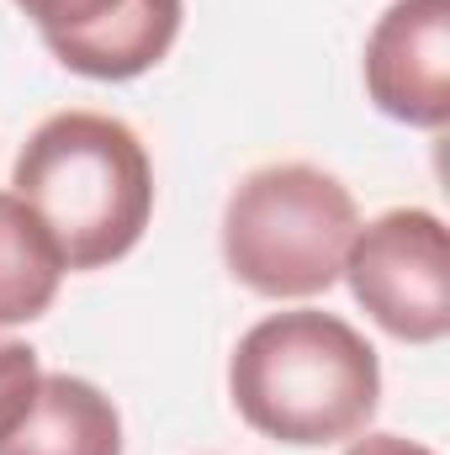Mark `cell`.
I'll list each match as a JSON object with an SVG mask.
<instances>
[{"mask_svg":"<svg viewBox=\"0 0 450 455\" xmlns=\"http://www.w3.org/2000/svg\"><path fill=\"white\" fill-rule=\"evenodd\" d=\"M43 48L85 80H138L181 37L186 0H16Z\"/></svg>","mask_w":450,"mask_h":455,"instance_id":"obj_5","label":"cell"},{"mask_svg":"<svg viewBox=\"0 0 450 455\" xmlns=\"http://www.w3.org/2000/svg\"><path fill=\"white\" fill-rule=\"evenodd\" d=\"M344 455H435V451L419 445V440H403V435H366V440H355Z\"/></svg>","mask_w":450,"mask_h":455,"instance_id":"obj_10","label":"cell"},{"mask_svg":"<svg viewBox=\"0 0 450 455\" xmlns=\"http://www.w3.org/2000/svg\"><path fill=\"white\" fill-rule=\"evenodd\" d=\"M64 270L69 265L43 218L16 191H0V329L37 323L53 307Z\"/></svg>","mask_w":450,"mask_h":455,"instance_id":"obj_8","label":"cell"},{"mask_svg":"<svg viewBox=\"0 0 450 455\" xmlns=\"http://www.w3.org/2000/svg\"><path fill=\"white\" fill-rule=\"evenodd\" d=\"M360 228L350 186L318 164L249 170L223 207V259L238 286L270 302L318 297L344 275Z\"/></svg>","mask_w":450,"mask_h":455,"instance_id":"obj_3","label":"cell"},{"mask_svg":"<svg viewBox=\"0 0 450 455\" xmlns=\"http://www.w3.org/2000/svg\"><path fill=\"white\" fill-rule=\"evenodd\" d=\"M0 455H122V413L96 381L53 371L37 381L27 419L0 440Z\"/></svg>","mask_w":450,"mask_h":455,"instance_id":"obj_7","label":"cell"},{"mask_svg":"<svg viewBox=\"0 0 450 455\" xmlns=\"http://www.w3.org/2000/svg\"><path fill=\"white\" fill-rule=\"evenodd\" d=\"M37 381H43L37 349L0 334V440L27 419V408H32V397H37Z\"/></svg>","mask_w":450,"mask_h":455,"instance_id":"obj_9","label":"cell"},{"mask_svg":"<svg viewBox=\"0 0 450 455\" xmlns=\"http://www.w3.org/2000/svg\"><path fill=\"white\" fill-rule=\"evenodd\" d=\"M344 281L392 339L440 344L450 334V238L435 212L392 207L355 228Z\"/></svg>","mask_w":450,"mask_h":455,"instance_id":"obj_4","label":"cell"},{"mask_svg":"<svg viewBox=\"0 0 450 455\" xmlns=\"http://www.w3.org/2000/svg\"><path fill=\"white\" fill-rule=\"evenodd\" d=\"M238 419L281 445L355 440L382 403V360L355 323L318 307L260 318L228 360Z\"/></svg>","mask_w":450,"mask_h":455,"instance_id":"obj_1","label":"cell"},{"mask_svg":"<svg viewBox=\"0 0 450 455\" xmlns=\"http://www.w3.org/2000/svg\"><path fill=\"white\" fill-rule=\"evenodd\" d=\"M360 69L382 116L440 132L450 122V0H392L366 37Z\"/></svg>","mask_w":450,"mask_h":455,"instance_id":"obj_6","label":"cell"},{"mask_svg":"<svg viewBox=\"0 0 450 455\" xmlns=\"http://www.w3.org/2000/svg\"><path fill=\"white\" fill-rule=\"evenodd\" d=\"M16 196L43 218L69 270H101L138 249L154 218V164L138 132L107 112L48 116L21 159Z\"/></svg>","mask_w":450,"mask_h":455,"instance_id":"obj_2","label":"cell"}]
</instances>
